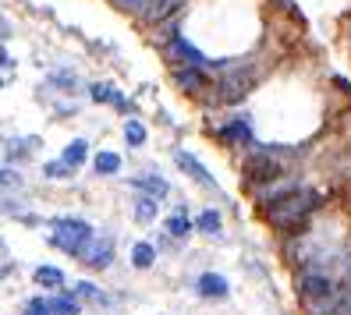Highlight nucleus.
Segmentation results:
<instances>
[{"instance_id":"nucleus-1","label":"nucleus","mask_w":351,"mask_h":315,"mask_svg":"<svg viewBox=\"0 0 351 315\" xmlns=\"http://www.w3.org/2000/svg\"><path fill=\"white\" fill-rule=\"evenodd\" d=\"M323 205V195L313 192V188H291L287 195L274 199L263 205V216L266 223H270L274 230H280V234H302V230L308 227V216L316 213V209Z\"/></svg>"},{"instance_id":"nucleus-2","label":"nucleus","mask_w":351,"mask_h":315,"mask_svg":"<svg viewBox=\"0 0 351 315\" xmlns=\"http://www.w3.org/2000/svg\"><path fill=\"white\" fill-rule=\"evenodd\" d=\"M295 290L308 315H334L341 305V287L326 269H302L295 280Z\"/></svg>"},{"instance_id":"nucleus-3","label":"nucleus","mask_w":351,"mask_h":315,"mask_svg":"<svg viewBox=\"0 0 351 315\" xmlns=\"http://www.w3.org/2000/svg\"><path fill=\"white\" fill-rule=\"evenodd\" d=\"M284 156H291V149H280V145H256V153L245 160V177L252 188L270 184L277 177H284Z\"/></svg>"},{"instance_id":"nucleus-4","label":"nucleus","mask_w":351,"mask_h":315,"mask_svg":"<svg viewBox=\"0 0 351 315\" xmlns=\"http://www.w3.org/2000/svg\"><path fill=\"white\" fill-rule=\"evenodd\" d=\"M93 227L86 220H75V216H60L53 220V234H50V244H57L60 251H68V255H82V248L93 241Z\"/></svg>"},{"instance_id":"nucleus-5","label":"nucleus","mask_w":351,"mask_h":315,"mask_svg":"<svg viewBox=\"0 0 351 315\" xmlns=\"http://www.w3.org/2000/svg\"><path fill=\"white\" fill-rule=\"evenodd\" d=\"M256 86V71L252 68H231L223 78H220V99L223 103H238L252 92Z\"/></svg>"},{"instance_id":"nucleus-6","label":"nucleus","mask_w":351,"mask_h":315,"mask_svg":"<svg viewBox=\"0 0 351 315\" xmlns=\"http://www.w3.org/2000/svg\"><path fill=\"white\" fill-rule=\"evenodd\" d=\"M110 259H114V238H93L78 255V262L89 266V269H107Z\"/></svg>"},{"instance_id":"nucleus-7","label":"nucleus","mask_w":351,"mask_h":315,"mask_svg":"<svg viewBox=\"0 0 351 315\" xmlns=\"http://www.w3.org/2000/svg\"><path fill=\"white\" fill-rule=\"evenodd\" d=\"M181 4H184V0H142V4H138V18H142V22H149V25H156V22H163V18H171Z\"/></svg>"},{"instance_id":"nucleus-8","label":"nucleus","mask_w":351,"mask_h":315,"mask_svg":"<svg viewBox=\"0 0 351 315\" xmlns=\"http://www.w3.org/2000/svg\"><path fill=\"white\" fill-rule=\"evenodd\" d=\"M174 160H178V166H181V171L189 174L192 181H199L202 188H213V192H217V181L210 177V171H206V166H202V163H199V160H195L192 153H184V149H178V153H174Z\"/></svg>"},{"instance_id":"nucleus-9","label":"nucleus","mask_w":351,"mask_h":315,"mask_svg":"<svg viewBox=\"0 0 351 315\" xmlns=\"http://www.w3.org/2000/svg\"><path fill=\"white\" fill-rule=\"evenodd\" d=\"M220 138H223L227 145H245V149H256L252 128H249V124H245L241 117H238V121H231V124H223V128H220Z\"/></svg>"},{"instance_id":"nucleus-10","label":"nucleus","mask_w":351,"mask_h":315,"mask_svg":"<svg viewBox=\"0 0 351 315\" xmlns=\"http://www.w3.org/2000/svg\"><path fill=\"white\" fill-rule=\"evenodd\" d=\"M192 230H195V227H192L189 216H184V209H174V213L163 220V238H167V244H171V241H184Z\"/></svg>"},{"instance_id":"nucleus-11","label":"nucleus","mask_w":351,"mask_h":315,"mask_svg":"<svg viewBox=\"0 0 351 315\" xmlns=\"http://www.w3.org/2000/svg\"><path fill=\"white\" fill-rule=\"evenodd\" d=\"M171 57H174V60H181V64H189V68H202V64H210V60H206V57L189 43V39H181V36H174V39H171Z\"/></svg>"},{"instance_id":"nucleus-12","label":"nucleus","mask_w":351,"mask_h":315,"mask_svg":"<svg viewBox=\"0 0 351 315\" xmlns=\"http://www.w3.org/2000/svg\"><path fill=\"white\" fill-rule=\"evenodd\" d=\"M195 290H199V298H213V301H220V298H227V280L220 277V273H202V277L195 280Z\"/></svg>"},{"instance_id":"nucleus-13","label":"nucleus","mask_w":351,"mask_h":315,"mask_svg":"<svg viewBox=\"0 0 351 315\" xmlns=\"http://www.w3.org/2000/svg\"><path fill=\"white\" fill-rule=\"evenodd\" d=\"M174 81H178L184 92H202V89H210V78H206L199 68H184V71H178Z\"/></svg>"},{"instance_id":"nucleus-14","label":"nucleus","mask_w":351,"mask_h":315,"mask_svg":"<svg viewBox=\"0 0 351 315\" xmlns=\"http://www.w3.org/2000/svg\"><path fill=\"white\" fill-rule=\"evenodd\" d=\"M86 160H89V142L86 138H75L68 149H64V163L71 166V171H78V166H86Z\"/></svg>"},{"instance_id":"nucleus-15","label":"nucleus","mask_w":351,"mask_h":315,"mask_svg":"<svg viewBox=\"0 0 351 315\" xmlns=\"http://www.w3.org/2000/svg\"><path fill=\"white\" fill-rule=\"evenodd\" d=\"M132 188H138V192H146V195H153V199H163V195L171 192L167 181H160V177H146V174L135 177V181H132Z\"/></svg>"},{"instance_id":"nucleus-16","label":"nucleus","mask_w":351,"mask_h":315,"mask_svg":"<svg viewBox=\"0 0 351 315\" xmlns=\"http://www.w3.org/2000/svg\"><path fill=\"white\" fill-rule=\"evenodd\" d=\"M156 262V248L149 244V241H138L135 248H132V266L135 269H149Z\"/></svg>"},{"instance_id":"nucleus-17","label":"nucleus","mask_w":351,"mask_h":315,"mask_svg":"<svg viewBox=\"0 0 351 315\" xmlns=\"http://www.w3.org/2000/svg\"><path fill=\"white\" fill-rule=\"evenodd\" d=\"M195 230H202V234H220V213H217V209H202V213H199V220L192 223Z\"/></svg>"},{"instance_id":"nucleus-18","label":"nucleus","mask_w":351,"mask_h":315,"mask_svg":"<svg viewBox=\"0 0 351 315\" xmlns=\"http://www.w3.org/2000/svg\"><path fill=\"white\" fill-rule=\"evenodd\" d=\"M93 166H96V174L114 177V174L121 171V156H117V153H99V156L93 160Z\"/></svg>"},{"instance_id":"nucleus-19","label":"nucleus","mask_w":351,"mask_h":315,"mask_svg":"<svg viewBox=\"0 0 351 315\" xmlns=\"http://www.w3.org/2000/svg\"><path fill=\"white\" fill-rule=\"evenodd\" d=\"M36 284L39 287H64V273L57 266H39L36 269Z\"/></svg>"},{"instance_id":"nucleus-20","label":"nucleus","mask_w":351,"mask_h":315,"mask_svg":"<svg viewBox=\"0 0 351 315\" xmlns=\"http://www.w3.org/2000/svg\"><path fill=\"white\" fill-rule=\"evenodd\" d=\"M89 92H93V99H96V103H117L121 110H128V103L121 99V92H117L114 86H103V81H99V86H93Z\"/></svg>"},{"instance_id":"nucleus-21","label":"nucleus","mask_w":351,"mask_h":315,"mask_svg":"<svg viewBox=\"0 0 351 315\" xmlns=\"http://www.w3.org/2000/svg\"><path fill=\"white\" fill-rule=\"evenodd\" d=\"M50 315H82V308H78L75 298H68V294H57L50 301Z\"/></svg>"},{"instance_id":"nucleus-22","label":"nucleus","mask_w":351,"mask_h":315,"mask_svg":"<svg viewBox=\"0 0 351 315\" xmlns=\"http://www.w3.org/2000/svg\"><path fill=\"white\" fill-rule=\"evenodd\" d=\"M135 220H138V223L156 220V199H153V195H142V199L135 202Z\"/></svg>"},{"instance_id":"nucleus-23","label":"nucleus","mask_w":351,"mask_h":315,"mask_svg":"<svg viewBox=\"0 0 351 315\" xmlns=\"http://www.w3.org/2000/svg\"><path fill=\"white\" fill-rule=\"evenodd\" d=\"M125 138H128L132 149H138V145L146 142V128H142V121H128L125 124Z\"/></svg>"},{"instance_id":"nucleus-24","label":"nucleus","mask_w":351,"mask_h":315,"mask_svg":"<svg viewBox=\"0 0 351 315\" xmlns=\"http://www.w3.org/2000/svg\"><path fill=\"white\" fill-rule=\"evenodd\" d=\"M75 298H89V301L107 305V294H99V290H96V284H89V280H82V284L75 287Z\"/></svg>"},{"instance_id":"nucleus-25","label":"nucleus","mask_w":351,"mask_h":315,"mask_svg":"<svg viewBox=\"0 0 351 315\" xmlns=\"http://www.w3.org/2000/svg\"><path fill=\"white\" fill-rule=\"evenodd\" d=\"M43 174H47V177H71V166H68L64 160H50V163L43 166Z\"/></svg>"},{"instance_id":"nucleus-26","label":"nucleus","mask_w":351,"mask_h":315,"mask_svg":"<svg viewBox=\"0 0 351 315\" xmlns=\"http://www.w3.org/2000/svg\"><path fill=\"white\" fill-rule=\"evenodd\" d=\"M25 315H50V301H43V298H32V301L25 305Z\"/></svg>"},{"instance_id":"nucleus-27","label":"nucleus","mask_w":351,"mask_h":315,"mask_svg":"<svg viewBox=\"0 0 351 315\" xmlns=\"http://www.w3.org/2000/svg\"><path fill=\"white\" fill-rule=\"evenodd\" d=\"M18 184V174H11V171H0V188H14Z\"/></svg>"},{"instance_id":"nucleus-28","label":"nucleus","mask_w":351,"mask_h":315,"mask_svg":"<svg viewBox=\"0 0 351 315\" xmlns=\"http://www.w3.org/2000/svg\"><path fill=\"white\" fill-rule=\"evenodd\" d=\"M114 4H117V8H135V11H138L142 0H114Z\"/></svg>"}]
</instances>
